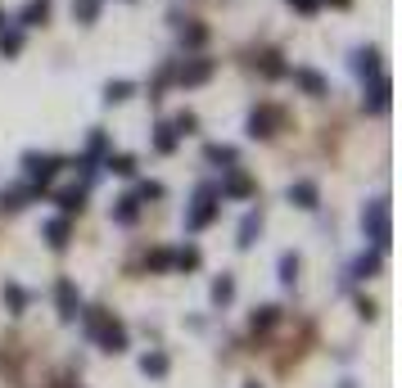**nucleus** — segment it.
<instances>
[{"instance_id":"nucleus-21","label":"nucleus","mask_w":402,"mask_h":388,"mask_svg":"<svg viewBox=\"0 0 402 388\" xmlns=\"http://www.w3.org/2000/svg\"><path fill=\"white\" fill-rule=\"evenodd\" d=\"M213 72V64L208 59H199V64H190V68H181V81H186V86H194V81H203Z\"/></svg>"},{"instance_id":"nucleus-9","label":"nucleus","mask_w":402,"mask_h":388,"mask_svg":"<svg viewBox=\"0 0 402 388\" xmlns=\"http://www.w3.org/2000/svg\"><path fill=\"white\" fill-rule=\"evenodd\" d=\"M289 203H294V208H316V186L312 181H294V186H289Z\"/></svg>"},{"instance_id":"nucleus-29","label":"nucleus","mask_w":402,"mask_h":388,"mask_svg":"<svg viewBox=\"0 0 402 388\" xmlns=\"http://www.w3.org/2000/svg\"><path fill=\"white\" fill-rule=\"evenodd\" d=\"M389 104V81L380 77V81H375V91H371V108H384Z\"/></svg>"},{"instance_id":"nucleus-4","label":"nucleus","mask_w":402,"mask_h":388,"mask_svg":"<svg viewBox=\"0 0 402 388\" xmlns=\"http://www.w3.org/2000/svg\"><path fill=\"white\" fill-rule=\"evenodd\" d=\"M23 167H28V181L41 190V186H50V181H55V172H59L64 163H59L55 154H28V159H23Z\"/></svg>"},{"instance_id":"nucleus-25","label":"nucleus","mask_w":402,"mask_h":388,"mask_svg":"<svg viewBox=\"0 0 402 388\" xmlns=\"http://www.w3.org/2000/svg\"><path fill=\"white\" fill-rule=\"evenodd\" d=\"M72 14H77L82 23H95V14H100V0H72Z\"/></svg>"},{"instance_id":"nucleus-12","label":"nucleus","mask_w":402,"mask_h":388,"mask_svg":"<svg viewBox=\"0 0 402 388\" xmlns=\"http://www.w3.org/2000/svg\"><path fill=\"white\" fill-rule=\"evenodd\" d=\"M258 230H262V212H249L245 222H240V239H235V244H240V249H253Z\"/></svg>"},{"instance_id":"nucleus-17","label":"nucleus","mask_w":402,"mask_h":388,"mask_svg":"<svg viewBox=\"0 0 402 388\" xmlns=\"http://www.w3.org/2000/svg\"><path fill=\"white\" fill-rule=\"evenodd\" d=\"M294 81H298V86H303V91H308V95H325V81H321V77H316V72H312V68H294Z\"/></svg>"},{"instance_id":"nucleus-15","label":"nucleus","mask_w":402,"mask_h":388,"mask_svg":"<svg viewBox=\"0 0 402 388\" xmlns=\"http://www.w3.org/2000/svg\"><path fill=\"white\" fill-rule=\"evenodd\" d=\"M217 194H222V199H249V194H253V181H249V176H230Z\"/></svg>"},{"instance_id":"nucleus-35","label":"nucleus","mask_w":402,"mask_h":388,"mask_svg":"<svg viewBox=\"0 0 402 388\" xmlns=\"http://www.w3.org/2000/svg\"><path fill=\"white\" fill-rule=\"evenodd\" d=\"M0 28H5V18H0Z\"/></svg>"},{"instance_id":"nucleus-19","label":"nucleus","mask_w":402,"mask_h":388,"mask_svg":"<svg viewBox=\"0 0 402 388\" xmlns=\"http://www.w3.org/2000/svg\"><path fill=\"white\" fill-rule=\"evenodd\" d=\"M230 298H235V280H230V275H217V280H213V302H217V307H226Z\"/></svg>"},{"instance_id":"nucleus-8","label":"nucleus","mask_w":402,"mask_h":388,"mask_svg":"<svg viewBox=\"0 0 402 388\" xmlns=\"http://www.w3.org/2000/svg\"><path fill=\"white\" fill-rule=\"evenodd\" d=\"M0 298H5V307H9V316H23V312H28V289H18L14 280H9L5 289H0Z\"/></svg>"},{"instance_id":"nucleus-22","label":"nucleus","mask_w":402,"mask_h":388,"mask_svg":"<svg viewBox=\"0 0 402 388\" xmlns=\"http://www.w3.org/2000/svg\"><path fill=\"white\" fill-rule=\"evenodd\" d=\"M177 140H181V136H177V127H158L154 149H158V154H172V149H177Z\"/></svg>"},{"instance_id":"nucleus-5","label":"nucleus","mask_w":402,"mask_h":388,"mask_svg":"<svg viewBox=\"0 0 402 388\" xmlns=\"http://www.w3.org/2000/svg\"><path fill=\"white\" fill-rule=\"evenodd\" d=\"M55 302H59V316H64V321H77L82 316V294H77V285H72V280H59L55 285Z\"/></svg>"},{"instance_id":"nucleus-30","label":"nucleus","mask_w":402,"mask_h":388,"mask_svg":"<svg viewBox=\"0 0 402 388\" xmlns=\"http://www.w3.org/2000/svg\"><path fill=\"white\" fill-rule=\"evenodd\" d=\"M136 199L145 203V199H163V186H158V181H145V186L136 190Z\"/></svg>"},{"instance_id":"nucleus-23","label":"nucleus","mask_w":402,"mask_h":388,"mask_svg":"<svg viewBox=\"0 0 402 388\" xmlns=\"http://www.w3.org/2000/svg\"><path fill=\"white\" fill-rule=\"evenodd\" d=\"M172 266H181V271H194V266H199V249L186 244L181 253H172Z\"/></svg>"},{"instance_id":"nucleus-33","label":"nucleus","mask_w":402,"mask_h":388,"mask_svg":"<svg viewBox=\"0 0 402 388\" xmlns=\"http://www.w3.org/2000/svg\"><path fill=\"white\" fill-rule=\"evenodd\" d=\"M289 5H294V9H303V14H312V9H316V0H289Z\"/></svg>"},{"instance_id":"nucleus-24","label":"nucleus","mask_w":402,"mask_h":388,"mask_svg":"<svg viewBox=\"0 0 402 388\" xmlns=\"http://www.w3.org/2000/svg\"><path fill=\"white\" fill-rule=\"evenodd\" d=\"M131 91H136L131 81H108V86H104V100H108V104H123Z\"/></svg>"},{"instance_id":"nucleus-14","label":"nucleus","mask_w":402,"mask_h":388,"mask_svg":"<svg viewBox=\"0 0 402 388\" xmlns=\"http://www.w3.org/2000/svg\"><path fill=\"white\" fill-rule=\"evenodd\" d=\"M167 366H172V361H167V353H145V357H140V370L150 375V380H163Z\"/></svg>"},{"instance_id":"nucleus-20","label":"nucleus","mask_w":402,"mask_h":388,"mask_svg":"<svg viewBox=\"0 0 402 388\" xmlns=\"http://www.w3.org/2000/svg\"><path fill=\"white\" fill-rule=\"evenodd\" d=\"M203 159L222 163V167H235V149H230V144H208V149H203Z\"/></svg>"},{"instance_id":"nucleus-31","label":"nucleus","mask_w":402,"mask_h":388,"mask_svg":"<svg viewBox=\"0 0 402 388\" xmlns=\"http://www.w3.org/2000/svg\"><path fill=\"white\" fill-rule=\"evenodd\" d=\"M18 45H23V36H18V32L0 36V55H18Z\"/></svg>"},{"instance_id":"nucleus-10","label":"nucleus","mask_w":402,"mask_h":388,"mask_svg":"<svg viewBox=\"0 0 402 388\" xmlns=\"http://www.w3.org/2000/svg\"><path fill=\"white\" fill-rule=\"evenodd\" d=\"M272 122H276L272 108H253V113H249V136H253V140H258V136H272Z\"/></svg>"},{"instance_id":"nucleus-1","label":"nucleus","mask_w":402,"mask_h":388,"mask_svg":"<svg viewBox=\"0 0 402 388\" xmlns=\"http://www.w3.org/2000/svg\"><path fill=\"white\" fill-rule=\"evenodd\" d=\"M82 325H86V334L95 338V343L104 348V353H127V325L113 316V312H104V307H91V312H82Z\"/></svg>"},{"instance_id":"nucleus-18","label":"nucleus","mask_w":402,"mask_h":388,"mask_svg":"<svg viewBox=\"0 0 402 388\" xmlns=\"http://www.w3.org/2000/svg\"><path fill=\"white\" fill-rule=\"evenodd\" d=\"M108 172L113 176H136V159H131V154H108Z\"/></svg>"},{"instance_id":"nucleus-11","label":"nucleus","mask_w":402,"mask_h":388,"mask_svg":"<svg viewBox=\"0 0 402 388\" xmlns=\"http://www.w3.org/2000/svg\"><path fill=\"white\" fill-rule=\"evenodd\" d=\"M45 244H50V249H68V217L45 222Z\"/></svg>"},{"instance_id":"nucleus-3","label":"nucleus","mask_w":402,"mask_h":388,"mask_svg":"<svg viewBox=\"0 0 402 388\" xmlns=\"http://www.w3.org/2000/svg\"><path fill=\"white\" fill-rule=\"evenodd\" d=\"M362 230L375 249H389V203L384 199H371L367 212H362Z\"/></svg>"},{"instance_id":"nucleus-26","label":"nucleus","mask_w":402,"mask_h":388,"mask_svg":"<svg viewBox=\"0 0 402 388\" xmlns=\"http://www.w3.org/2000/svg\"><path fill=\"white\" fill-rule=\"evenodd\" d=\"M294 280H298V258L285 253V258H280V285H294Z\"/></svg>"},{"instance_id":"nucleus-34","label":"nucleus","mask_w":402,"mask_h":388,"mask_svg":"<svg viewBox=\"0 0 402 388\" xmlns=\"http://www.w3.org/2000/svg\"><path fill=\"white\" fill-rule=\"evenodd\" d=\"M245 388H262V384H258V380H249V384H245Z\"/></svg>"},{"instance_id":"nucleus-16","label":"nucleus","mask_w":402,"mask_h":388,"mask_svg":"<svg viewBox=\"0 0 402 388\" xmlns=\"http://www.w3.org/2000/svg\"><path fill=\"white\" fill-rule=\"evenodd\" d=\"M276 321H280V307H258V312L249 316V330H253V334H262V330H272Z\"/></svg>"},{"instance_id":"nucleus-13","label":"nucleus","mask_w":402,"mask_h":388,"mask_svg":"<svg viewBox=\"0 0 402 388\" xmlns=\"http://www.w3.org/2000/svg\"><path fill=\"white\" fill-rule=\"evenodd\" d=\"M375 271H380V249H375V253H362V258L352 262V280H371Z\"/></svg>"},{"instance_id":"nucleus-28","label":"nucleus","mask_w":402,"mask_h":388,"mask_svg":"<svg viewBox=\"0 0 402 388\" xmlns=\"http://www.w3.org/2000/svg\"><path fill=\"white\" fill-rule=\"evenodd\" d=\"M145 266H150V271H167V266H172V253H167V249H154L150 258H145Z\"/></svg>"},{"instance_id":"nucleus-6","label":"nucleus","mask_w":402,"mask_h":388,"mask_svg":"<svg viewBox=\"0 0 402 388\" xmlns=\"http://www.w3.org/2000/svg\"><path fill=\"white\" fill-rule=\"evenodd\" d=\"M55 203H59V212H64V217H72V212H82V203H86V190H82V186L59 190V194H55Z\"/></svg>"},{"instance_id":"nucleus-32","label":"nucleus","mask_w":402,"mask_h":388,"mask_svg":"<svg viewBox=\"0 0 402 388\" xmlns=\"http://www.w3.org/2000/svg\"><path fill=\"white\" fill-rule=\"evenodd\" d=\"M357 72H375V50H362L357 55Z\"/></svg>"},{"instance_id":"nucleus-7","label":"nucleus","mask_w":402,"mask_h":388,"mask_svg":"<svg viewBox=\"0 0 402 388\" xmlns=\"http://www.w3.org/2000/svg\"><path fill=\"white\" fill-rule=\"evenodd\" d=\"M136 217H140V199H136V194H123V199L113 203V222L118 226H131Z\"/></svg>"},{"instance_id":"nucleus-2","label":"nucleus","mask_w":402,"mask_h":388,"mask_svg":"<svg viewBox=\"0 0 402 388\" xmlns=\"http://www.w3.org/2000/svg\"><path fill=\"white\" fill-rule=\"evenodd\" d=\"M217 208H222V194H217V186H199V194H194V208L186 212V230H203L217 217Z\"/></svg>"},{"instance_id":"nucleus-27","label":"nucleus","mask_w":402,"mask_h":388,"mask_svg":"<svg viewBox=\"0 0 402 388\" xmlns=\"http://www.w3.org/2000/svg\"><path fill=\"white\" fill-rule=\"evenodd\" d=\"M41 18H45V0H32V5L23 9V28H36Z\"/></svg>"}]
</instances>
